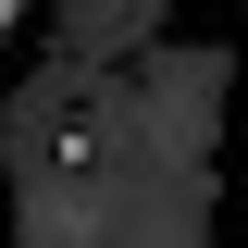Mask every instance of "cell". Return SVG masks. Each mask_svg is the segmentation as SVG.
<instances>
[{"mask_svg":"<svg viewBox=\"0 0 248 248\" xmlns=\"http://www.w3.org/2000/svg\"><path fill=\"white\" fill-rule=\"evenodd\" d=\"M0 37H13V0H0Z\"/></svg>","mask_w":248,"mask_h":248,"instance_id":"obj_1","label":"cell"}]
</instances>
